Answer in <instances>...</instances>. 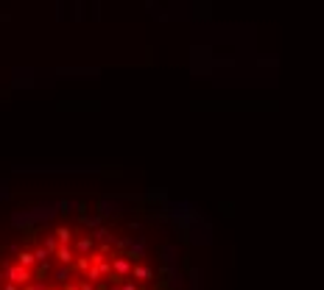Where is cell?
I'll use <instances>...</instances> for the list:
<instances>
[{"label": "cell", "instance_id": "obj_1", "mask_svg": "<svg viewBox=\"0 0 324 290\" xmlns=\"http://www.w3.org/2000/svg\"><path fill=\"white\" fill-rule=\"evenodd\" d=\"M0 290H156V274L123 234L56 221L0 251Z\"/></svg>", "mask_w": 324, "mask_h": 290}]
</instances>
